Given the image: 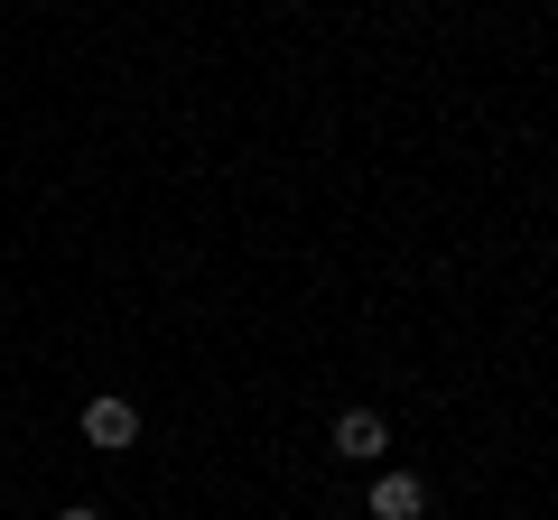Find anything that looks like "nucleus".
Instances as JSON below:
<instances>
[{"label": "nucleus", "mask_w": 558, "mask_h": 520, "mask_svg": "<svg viewBox=\"0 0 558 520\" xmlns=\"http://www.w3.org/2000/svg\"><path fill=\"white\" fill-rule=\"evenodd\" d=\"M84 446H102V456H121V446H140V409L131 400H84Z\"/></svg>", "instance_id": "f257e3e1"}, {"label": "nucleus", "mask_w": 558, "mask_h": 520, "mask_svg": "<svg viewBox=\"0 0 558 520\" xmlns=\"http://www.w3.org/2000/svg\"><path fill=\"white\" fill-rule=\"evenodd\" d=\"M418 511H428V483L410 465H381L373 474V520H418Z\"/></svg>", "instance_id": "f03ea898"}, {"label": "nucleus", "mask_w": 558, "mask_h": 520, "mask_svg": "<svg viewBox=\"0 0 558 520\" xmlns=\"http://www.w3.org/2000/svg\"><path fill=\"white\" fill-rule=\"evenodd\" d=\"M336 456H354V465H381V456H391V428H381L373 409H344V419H336Z\"/></svg>", "instance_id": "7ed1b4c3"}, {"label": "nucleus", "mask_w": 558, "mask_h": 520, "mask_svg": "<svg viewBox=\"0 0 558 520\" xmlns=\"http://www.w3.org/2000/svg\"><path fill=\"white\" fill-rule=\"evenodd\" d=\"M57 520H102V511H84V502H65V511H57Z\"/></svg>", "instance_id": "20e7f679"}]
</instances>
